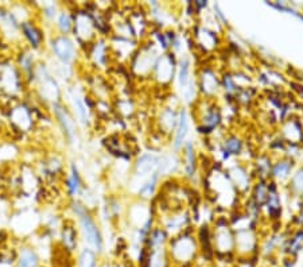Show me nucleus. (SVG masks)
<instances>
[{"mask_svg":"<svg viewBox=\"0 0 303 267\" xmlns=\"http://www.w3.org/2000/svg\"><path fill=\"white\" fill-rule=\"evenodd\" d=\"M78 213L81 216V227L85 242L88 243V246H89L92 251H101L103 240H101V235L97 225L94 224V221L90 219L89 215H86L84 211H78Z\"/></svg>","mask_w":303,"mask_h":267,"instance_id":"f257e3e1","label":"nucleus"},{"mask_svg":"<svg viewBox=\"0 0 303 267\" xmlns=\"http://www.w3.org/2000/svg\"><path fill=\"white\" fill-rule=\"evenodd\" d=\"M195 246L194 242L190 238H182V239L174 240L171 243V254L175 260L178 262H187L194 256Z\"/></svg>","mask_w":303,"mask_h":267,"instance_id":"f03ea898","label":"nucleus"},{"mask_svg":"<svg viewBox=\"0 0 303 267\" xmlns=\"http://www.w3.org/2000/svg\"><path fill=\"white\" fill-rule=\"evenodd\" d=\"M53 50L55 55L63 62H72L76 55L73 42L68 39L66 37H58L53 41Z\"/></svg>","mask_w":303,"mask_h":267,"instance_id":"7ed1b4c3","label":"nucleus"},{"mask_svg":"<svg viewBox=\"0 0 303 267\" xmlns=\"http://www.w3.org/2000/svg\"><path fill=\"white\" fill-rule=\"evenodd\" d=\"M18 267H39L38 255L32 250H30V248L20 250Z\"/></svg>","mask_w":303,"mask_h":267,"instance_id":"20e7f679","label":"nucleus"},{"mask_svg":"<svg viewBox=\"0 0 303 267\" xmlns=\"http://www.w3.org/2000/svg\"><path fill=\"white\" fill-rule=\"evenodd\" d=\"M77 233L74 231V228L72 227H65L62 231V242H63V247L68 251H74L76 247H77Z\"/></svg>","mask_w":303,"mask_h":267,"instance_id":"39448f33","label":"nucleus"},{"mask_svg":"<svg viewBox=\"0 0 303 267\" xmlns=\"http://www.w3.org/2000/svg\"><path fill=\"white\" fill-rule=\"evenodd\" d=\"M22 30H23L24 35L27 37L28 41L31 42L32 46H39V43L42 41V34L39 33V30H37V28H35L31 23H28V22H24V23L22 24Z\"/></svg>","mask_w":303,"mask_h":267,"instance_id":"423d86ee","label":"nucleus"},{"mask_svg":"<svg viewBox=\"0 0 303 267\" xmlns=\"http://www.w3.org/2000/svg\"><path fill=\"white\" fill-rule=\"evenodd\" d=\"M80 267H97V259H96V254H94L90 248H85L80 255L78 260Z\"/></svg>","mask_w":303,"mask_h":267,"instance_id":"0eeeda50","label":"nucleus"},{"mask_svg":"<svg viewBox=\"0 0 303 267\" xmlns=\"http://www.w3.org/2000/svg\"><path fill=\"white\" fill-rule=\"evenodd\" d=\"M187 132V117L186 112L183 111L181 113V117H179V126H178V132H177V139H175V147L179 149L181 144L183 142V138L186 136Z\"/></svg>","mask_w":303,"mask_h":267,"instance_id":"6e6552de","label":"nucleus"},{"mask_svg":"<svg viewBox=\"0 0 303 267\" xmlns=\"http://www.w3.org/2000/svg\"><path fill=\"white\" fill-rule=\"evenodd\" d=\"M155 165V158L154 157H150V155H144L139 159V163H138V169H139V173L142 175L147 174L151 171V169Z\"/></svg>","mask_w":303,"mask_h":267,"instance_id":"1a4fd4ad","label":"nucleus"},{"mask_svg":"<svg viewBox=\"0 0 303 267\" xmlns=\"http://www.w3.org/2000/svg\"><path fill=\"white\" fill-rule=\"evenodd\" d=\"M57 115H58V117L61 119V123H62V126L65 127V130H66V132L69 134V135H72L74 132V128H73V122L70 120L69 115H68L66 112H65V109L62 108H57Z\"/></svg>","mask_w":303,"mask_h":267,"instance_id":"9d476101","label":"nucleus"},{"mask_svg":"<svg viewBox=\"0 0 303 267\" xmlns=\"http://www.w3.org/2000/svg\"><path fill=\"white\" fill-rule=\"evenodd\" d=\"M164 264H166V258L160 251H155L150 256L148 267H164Z\"/></svg>","mask_w":303,"mask_h":267,"instance_id":"9b49d317","label":"nucleus"},{"mask_svg":"<svg viewBox=\"0 0 303 267\" xmlns=\"http://www.w3.org/2000/svg\"><path fill=\"white\" fill-rule=\"evenodd\" d=\"M58 26H59V28H61V31H62V33H65V34L72 30V26H73V23H72V19H70V16L68 15V14H65V12H62V14H61V16H59V20H58Z\"/></svg>","mask_w":303,"mask_h":267,"instance_id":"f8f14e48","label":"nucleus"},{"mask_svg":"<svg viewBox=\"0 0 303 267\" xmlns=\"http://www.w3.org/2000/svg\"><path fill=\"white\" fill-rule=\"evenodd\" d=\"M186 155H187V161H189V163H187V170H189V174H191L193 173V170H194V153H193V146H191V143H187L186 146Z\"/></svg>","mask_w":303,"mask_h":267,"instance_id":"ddd939ff","label":"nucleus"},{"mask_svg":"<svg viewBox=\"0 0 303 267\" xmlns=\"http://www.w3.org/2000/svg\"><path fill=\"white\" fill-rule=\"evenodd\" d=\"M69 189H70V193L72 194H76L78 192V188H80V180H78V175H77V171L74 173L73 171V175L70 177L69 180Z\"/></svg>","mask_w":303,"mask_h":267,"instance_id":"4468645a","label":"nucleus"},{"mask_svg":"<svg viewBox=\"0 0 303 267\" xmlns=\"http://www.w3.org/2000/svg\"><path fill=\"white\" fill-rule=\"evenodd\" d=\"M163 238H164V232L162 229H158V231H154L151 235V244L152 246H160V244L163 243Z\"/></svg>","mask_w":303,"mask_h":267,"instance_id":"2eb2a0df","label":"nucleus"},{"mask_svg":"<svg viewBox=\"0 0 303 267\" xmlns=\"http://www.w3.org/2000/svg\"><path fill=\"white\" fill-rule=\"evenodd\" d=\"M226 150L229 151V153H233V154H236L237 151L240 150V142L236 139H232V140H228L225 144Z\"/></svg>","mask_w":303,"mask_h":267,"instance_id":"dca6fc26","label":"nucleus"},{"mask_svg":"<svg viewBox=\"0 0 303 267\" xmlns=\"http://www.w3.org/2000/svg\"><path fill=\"white\" fill-rule=\"evenodd\" d=\"M287 267H292V264H287Z\"/></svg>","mask_w":303,"mask_h":267,"instance_id":"f3484780","label":"nucleus"}]
</instances>
